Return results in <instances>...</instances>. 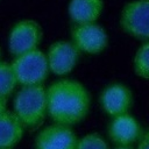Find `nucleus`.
<instances>
[{
    "instance_id": "nucleus-1",
    "label": "nucleus",
    "mask_w": 149,
    "mask_h": 149,
    "mask_svg": "<svg viewBox=\"0 0 149 149\" xmlns=\"http://www.w3.org/2000/svg\"><path fill=\"white\" fill-rule=\"evenodd\" d=\"M88 107L90 95L79 81L63 79L47 90V112L55 123H78L86 116Z\"/></svg>"
},
{
    "instance_id": "nucleus-2",
    "label": "nucleus",
    "mask_w": 149,
    "mask_h": 149,
    "mask_svg": "<svg viewBox=\"0 0 149 149\" xmlns=\"http://www.w3.org/2000/svg\"><path fill=\"white\" fill-rule=\"evenodd\" d=\"M13 107L23 127H40L47 114V90L42 84L22 86L14 98Z\"/></svg>"
},
{
    "instance_id": "nucleus-3",
    "label": "nucleus",
    "mask_w": 149,
    "mask_h": 149,
    "mask_svg": "<svg viewBox=\"0 0 149 149\" xmlns=\"http://www.w3.org/2000/svg\"><path fill=\"white\" fill-rule=\"evenodd\" d=\"M10 65L17 84L22 86L40 85L47 79L49 73L47 55L38 49L15 56Z\"/></svg>"
},
{
    "instance_id": "nucleus-4",
    "label": "nucleus",
    "mask_w": 149,
    "mask_h": 149,
    "mask_svg": "<svg viewBox=\"0 0 149 149\" xmlns=\"http://www.w3.org/2000/svg\"><path fill=\"white\" fill-rule=\"evenodd\" d=\"M43 33L41 26L31 19H23L17 21L10 29L8 36L9 52L15 57L37 49L41 43Z\"/></svg>"
},
{
    "instance_id": "nucleus-5",
    "label": "nucleus",
    "mask_w": 149,
    "mask_h": 149,
    "mask_svg": "<svg viewBox=\"0 0 149 149\" xmlns=\"http://www.w3.org/2000/svg\"><path fill=\"white\" fill-rule=\"evenodd\" d=\"M120 26L137 40H149V0H134L127 3L121 12Z\"/></svg>"
},
{
    "instance_id": "nucleus-6",
    "label": "nucleus",
    "mask_w": 149,
    "mask_h": 149,
    "mask_svg": "<svg viewBox=\"0 0 149 149\" xmlns=\"http://www.w3.org/2000/svg\"><path fill=\"white\" fill-rule=\"evenodd\" d=\"M71 37L72 43L79 51L92 55L99 54L105 50L108 42L105 29L101 26L95 24L94 22L74 24L71 30Z\"/></svg>"
},
{
    "instance_id": "nucleus-7",
    "label": "nucleus",
    "mask_w": 149,
    "mask_h": 149,
    "mask_svg": "<svg viewBox=\"0 0 149 149\" xmlns=\"http://www.w3.org/2000/svg\"><path fill=\"white\" fill-rule=\"evenodd\" d=\"M80 51L72 42L58 41L49 47L47 61L49 70L57 74L63 76L73 70L79 58Z\"/></svg>"
},
{
    "instance_id": "nucleus-8",
    "label": "nucleus",
    "mask_w": 149,
    "mask_h": 149,
    "mask_svg": "<svg viewBox=\"0 0 149 149\" xmlns=\"http://www.w3.org/2000/svg\"><path fill=\"white\" fill-rule=\"evenodd\" d=\"M77 137L69 126L55 123L36 136L35 149H76Z\"/></svg>"
},
{
    "instance_id": "nucleus-9",
    "label": "nucleus",
    "mask_w": 149,
    "mask_h": 149,
    "mask_svg": "<svg viewBox=\"0 0 149 149\" xmlns=\"http://www.w3.org/2000/svg\"><path fill=\"white\" fill-rule=\"evenodd\" d=\"M100 105L102 109L112 116L127 113L132 106V92L123 84H111L100 94Z\"/></svg>"
},
{
    "instance_id": "nucleus-10",
    "label": "nucleus",
    "mask_w": 149,
    "mask_h": 149,
    "mask_svg": "<svg viewBox=\"0 0 149 149\" xmlns=\"http://www.w3.org/2000/svg\"><path fill=\"white\" fill-rule=\"evenodd\" d=\"M142 129L139 122L129 114H120L109 123L108 135L119 146H129L140 139Z\"/></svg>"
},
{
    "instance_id": "nucleus-11",
    "label": "nucleus",
    "mask_w": 149,
    "mask_h": 149,
    "mask_svg": "<svg viewBox=\"0 0 149 149\" xmlns=\"http://www.w3.org/2000/svg\"><path fill=\"white\" fill-rule=\"evenodd\" d=\"M102 9L104 0H71L69 3V15L76 24L95 22Z\"/></svg>"
},
{
    "instance_id": "nucleus-12",
    "label": "nucleus",
    "mask_w": 149,
    "mask_h": 149,
    "mask_svg": "<svg viewBox=\"0 0 149 149\" xmlns=\"http://www.w3.org/2000/svg\"><path fill=\"white\" fill-rule=\"evenodd\" d=\"M23 125L14 112L5 111L0 115V149L14 147L23 136Z\"/></svg>"
},
{
    "instance_id": "nucleus-13",
    "label": "nucleus",
    "mask_w": 149,
    "mask_h": 149,
    "mask_svg": "<svg viewBox=\"0 0 149 149\" xmlns=\"http://www.w3.org/2000/svg\"><path fill=\"white\" fill-rule=\"evenodd\" d=\"M17 85L10 63L0 61V98L8 99Z\"/></svg>"
},
{
    "instance_id": "nucleus-14",
    "label": "nucleus",
    "mask_w": 149,
    "mask_h": 149,
    "mask_svg": "<svg viewBox=\"0 0 149 149\" xmlns=\"http://www.w3.org/2000/svg\"><path fill=\"white\" fill-rule=\"evenodd\" d=\"M135 73L144 79L149 80V42L139 48L134 57Z\"/></svg>"
},
{
    "instance_id": "nucleus-15",
    "label": "nucleus",
    "mask_w": 149,
    "mask_h": 149,
    "mask_svg": "<svg viewBox=\"0 0 149 149\" xmlns=\"http://www.w3.org/2000/svg\"><path fill=\"white\" fill-rule=\"evenodd\" d=\"M76 149H108V146L100 135L88 134L77 141Z\"/></svg>"
},
{
    "instance_id": "nucleus-16",
    "label": "nucleus",
    "mask_w": 149,
    "mask_h": 149,
    "mask_svg": "<svg viewBox=\"0 0 149 149\" xmlns=\"http://www.w3.org/2000/svg\"><path fill=\"white\" fill-rule=\"evenodd\" d=\"M137 149H149V130L141 134Z\"/></svg>"
},
{
    "instance_id": "nucleus-17",
    "label": "nucleus",
    "mask_w": 149,
    "mask_h": 149,
    "mask_svg": "<svg viewBox=\"0 0 149 149\" xmlns=\"http://www.w3.org/2000/svg\"><path fill=\"white\" fill-rule=\"evenodd\" d=\"M6 102H7V100H6V99L0 98V115H1L5 111H7V109H6Z\"/></svg>"
},
{
    "instance_id": "nucleus-18",
    "label": "nucleus",
    "mask_w": 149,
    "mask_h": 149,
    "mask_svg": "<svg viewBox=\"0 0 149 149\" xmlns=\"http://www.w3.org/2000/svg\"><path fill=\"white\" fill-rule=\"evenodd\" d=\"M115 149H133V148H130L128 146H120V147H116Z\"/></svg>"
},
{
    "instance_id": "nucleus-19",
    "label": "nucleus",
    "mask_w": 149,
    "mask_h": 149,
    "mask_svg": "<svg viewBox=\"0 0 149 149\" xmlns=\"http://www.w3.org/2000/svg\"><path fill=\"white\" fill-rule=\"evenodd\" d=\"M0 61H1V50H0Z\"/></svg>"
},
{
    "instance_id": "nucleus-20",
    "label": "nucleus",
    "mask_w": 149,
    "mask_h": 149,
    "mask_svg": "<svg viewBox=\"0 0 149 149\" xmlns=\"http://www.w3.org/2000/svg\"><path fill=\"white\" fill-rule=\"evenodd\" d=\"M3 149H10V148H3Z\"/></svg>"
}]
</instances>
